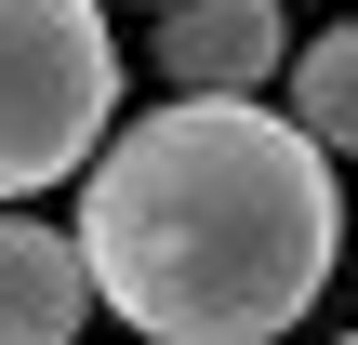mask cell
<instances>
[{"instance_id": "obj_1", "label": "cell", "mask_w": 358, "mask_h": 345, "mask_svg": "<svg viewBox=\"0 0 358 345\" xmlns=\"http://www.w3.org/2000/svg\"><path fill=\"white\" fill-rule=\"evenodd\" d=\"M80 266L93 306L146 345H279L319 279L345 266V199L332 160L252 106V93H173L120 120L80 173Z\"/></svg>"}, {"instance_id": "obj_2", "label": "cell", "mask_w": 358, "mask_h": 345, "mask_svg": "<svg viewBox=\"0 0 358 345\" xmlns=\"http://www.w3.org/2000/svg\"><path fill=\"white\" fill-rule=\"evenodd\" d=\"M120 133V40L106 0H0V213L93 173Z\"/></svg>"}, {"instance_id": "obj_3", "label": "cell", "mask_w": 358, "mask_h": 345, "mask_svg": "<svg viewBox=\"0 0 358 345\" xmlns=\"http://www.w3.org/2000/svg\"><path fill=\"white\" fill-rule=\"evenodd\" d=\"M146 53L173 93H266L292 66V27H279V0H173L146 27Z\"/></svg>"}, {"instance_id": "obj_4", "label": "cell", "mask_w": 358, "mask_h": 345, "mask_svg": "<svg viewBox=\"0 0 358 345\" xmlns=\"http://www.w3.org/2000/svg\"><path fill=\"white\" fill-rule=\"evenodd\" d=\"M80 319H93L80 239L40 213H0V345H80Z\"/></svg>"}, {"instance_id": "obj_5", "label": "cell", "mask_w": 358, "mask_h": 345, "mask_svg": "<svg viewBox=\"0 0 358 345\" xmlns=\"http://www.w3.org/2000/svg\"><path fill=\"white\" fill-rule=\"evenodd\" d=\"M319 160H345L358 146V13H332L319 40H292V106H279Z\"/></svg>"}, {"instance_id": "obj_6", "label": "cell", "mask_w": 358, "mask_h": 345, "mask_svg": "<svg viewBox=\"0 0 358 345\" xmlns=\"http://www.w3.org/2000/svg\"><path fill=\"white\" fill-rule=\"evenodd\" d=\"M146 13H173V0H146Z\"/></svg>"}, {"instance_id": "obj_7", "label": "cell", "mask_w": 358, "mask_h": 345, "mask_svg": "<svg viewBox=\"0 0 358 345\" xmlns=\"http://www.w3.org/2000/svg\"><path fill=\"white\" fill-rule=\"evenodd\" d=\"M332 345H358V332H332Z\"/></svg>"}]
</instances>
